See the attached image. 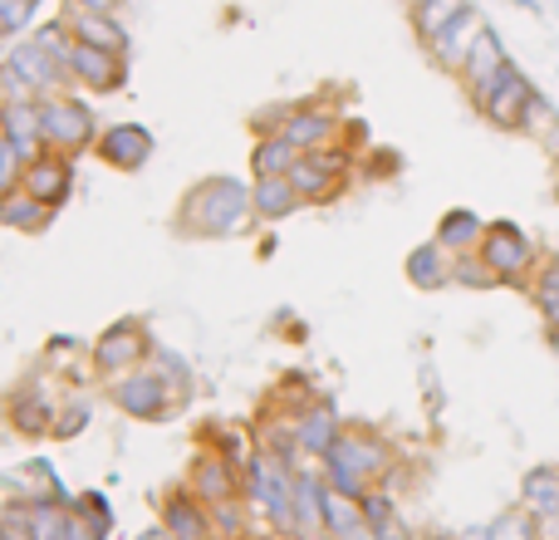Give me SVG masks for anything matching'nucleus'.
Segmentation results:
<instances>
[{"instance_id": "7c9ffc66", "label": "nucleus", "mask_w": 559, "mask_h": 540, "mask_svg": "<svg viewBox=\"0 0 559 540\" xmlns=\"http://www.w3.org/2000/svg\"><path fill=\"white\" fill-rule=\"evenodd\" d=\"M35 39L59 59V64L69 69V55H74V35H69L64 20H49V25H39V30H35Z\"/></svg>"}, {"instance_id": "6e6552de", "label": "nucleus", "mask_w": 559, "mask_h": 540, "mask_svg": "<svg viewBox=\"0 0 559 540\" xmlns=\"http://www.w3.org/2000/svg\"><path fill=\"white\" fill-rule=\"evenodd\" d=\"M511 55H506V45H501V35H496L491 25L481 30V39H476V49H472V59L462 64V89H466V98H472V108L481 114L486 108V98H491V89L501 84L506 74H511Z\"/></svg>"}, {"instance_id": "4c0bfd02", "label": "nucleus", "mask_w": 559, "mask_h": 540, "mask_svg": "<svg viewBox=\"0 0 559 540\" xmlns=\"http://www.w3.org/2000/svg\"><path fill=\"white\" fill-rule=\"evenodd\" d=\"M378 540H413V536H407V531H403V521L393 516V521H388L383 531H378Z\"/></svg>"}, {"instance_id": "f03ea898", "label": "nucleus", "mask_w": 559, "mask_h": 540, "mask_svg": "<svg viewBox=\"0 0 559 540\" xmlns=\"http://www.w3.org/2000/svg\"><path fill=\"white\" fill-rule=\"evenodd\" d=\"M39 118H45V143L49 153H64V157H79L88 153V148L98 143V114L88 98H74L64 89V94H49L39 98Z\"/></svg>"}, {"instance_id": "58836bf2", "label": "nucleus", "mask_w": 559, "mask_h": 540, "mask_svg": "<svg viewBox=\"0 0 559 540\" xmlns=\"http://www.w3.org/2000/svg\"><path fill=\"white\" fill-rule=\"evenodd\" d=\"M452 540H491V526H466V531H456Z\"/></svg>"}, {"instance_id": "ea45409f", "label": "nucleus", "mask_w": 559, "mask_h": 540, "mask_svg": "<svg viewBox=\"0 0 559 540\" xmlns=\"http://www.w3.org/2000/svg\"><path fill=\"white\" fill-rule=\"evenodd\" d=\"M338 540H378V531H373V526H354V531H348V536H338Z\"/></svg>"}, {"instance_id": "7ed1b4c3", "label": "nucleus", "mask_w": 559, "mask_h": 540, "mask_svg": "<svg viewBox=\"0 0 559 540\" xmlns=\"http://www.w3.org/2000/svg\"><path fill=\"white\" fill-rule=\"evenodd\" d=\"M354 148L329 143L314 148V153H299V163L289 167V183L305 202H338L348 192V173H354Z\"/></svg>"}, {"instance_id": "a19ab883", "label": "nucleus", "mask_w": 559, "mask_h": 540, "mask_svg": "<svg viewBox=\"0 0 559 540\" xmlns=\"http://www.w3.org/2000/svg\"><path fill=\"white\" fill-rule=\"evenodd\" d=\"M138 540H173V531H167V526H157V531H147V536H138Z\"/></svg>"}, {"instance_id": "c03bdc74", "label": "nucleus", "mask_w": 559, "mask_h": 540, "mask_svg": "<svg viewBox=\"0 0 559 540\" xmlns=\"http://www.w3.org/2000/svg\"><path fill=\"white\" fill-rule=\"evenodd\" d=\"M0 108H5V98H0Z\"/></svg>"}, {"instance_id": "393cba45", "label": "nucleus", "mask_w": 559, "mask_h": 540, "mask_svg": "<svg viewBox=\"0 0 559 540\" xmlns=\"http://www.w3.org/2000/svg\"><path fill=\"white\" fill-rule=\"evenodd\" d=\"M295 163H299V148L285 143L280 133L255 138V148H251V173H255V183H261V177H289V167H295Z\"/></svg>"}, {"instance_id": "cd10ccee", "label": "nucleus", "mask_w": 559, "mask_h": 540, "mask_svg": "<svg viewBox=\"0 0 559 540\" xmlns=\"http://www.w3.org/2000/svg\"><path fill=\"white\" fill-rule=\"evenodd\" d=\"M491 540H540V521L525 506H511L491 521Z\"/></svg>"}, {"instance_id": "2eb2a0df", "label": "nucleus", "mask_w": 559, "mask_h": 540, "mask_svg": "<svg viewBox=\"0 0 559 540\" xmlns=\"http://www.w3.org/2000/svg\"><path fill=\"white\" fill-rule=\"evenodd\" d=\"M338 133H344V114H334V108H319V104H295V114H289L285 128H280V138H285V143H295L299 153L329 148Z\"/></svg>"}, {"instance_id": "dca6fc26", "label": "nucleus", "mask_w": 559, "mask_h": 540, "mask_svg": "<svg viewBox=\"0 0 559 540\" xmlns=\"http://www.w3.org/2000/svg\"><path fill=\"white\" fill-rule=\"evenodd\" d=\"M64 25L79 45H94V49H108V55H128V30L118 15H88V10H69L64 5Z\"/></svg>"}, {"instance_id": "0eeeda50", "label": "nucleus", "mask_w": 559, "mask_h": 540, "mask_svg": "<svg viewBox=\"0 0 559 540\" xmlns=\"http://www.w3.org/2000/svg\"><path fill=\"white\" fill-rule=\"evenodd\" d=\"M5 69L20 79V84L29 89L35 98H49V94H64L69 84H74V74H69L64 64H59L55 55H49L45 45H39L35 35L29 39H20V45H10V55H5Z\"/></svg>"}, {"instance_id": "a211bd4d", "label": "nucleus", "mask_w": 559, "mask_h": 540, "mask_svg": "<svg viewBox=\"0 0 559 540\" xmlns=\"http://www.w3.org/2000/svg\"><path fill=\"white\" fill-rule=\"evenodd\" d=\"M338 433H344V427H338L329 403H309L305 413L295 418V443H299V453H309V457H329Z\"/></svg>"}, {"instance_id": "bb28decb", "label": "nucleus", "mask_w": 559, "mask_h": 540, "mask_svg": "<svg viewBox=\"0 0 559 540\" xmlns=\"http://www.w3.org/2000/svg\"><path fill=\"white\" fill-rule=\"evenodd\" d=\"M354 526H364V506H358V496H344L338 486L324 482V531L329 536H348Z\"/></svg>"}, {"instance_id": "9b49d317", "label": "nucleus", "mask_w": 559, "mask_h": 540, "mask_svg": "<svg viewBox=\"0 0 559 540\" xmlns=\"http://www.w3.org/2000/svg\"><path fill=\"white\" fill-rule=\"evenodd\" d=\"M69 74H74V84L88 89V94H118V89L128 84V55H108V49L79 45V39H74Z\"/></svg>"}, {"instance_id": "f704fd0d", "label": "nucleus", "mask_w": 559, "mask_h": 540, "mask_svg": "<svg viewBox=\"0 0 559 540\" xmlns=\"http://www.w3.org/2000/svg\"><path fill=\"white\" fill-rule=\"evenodd\" d=\"M69 10H88V15H118L123 0H64Z\"/></svg>"}, {"instance_id": "c9c22d12", "label": "nucleus", "mask_w": 559, "mask_h": 540, "mask_svg": "<svg viewBox=\"0 0 559 540\" xmlns=\"http://www.w3.org/2000/svg\"><path fill=\"white\" fill-rule=\"evenodd\" d=\"M79 427H84V408H79V413H64V418H59L55 433H59V437H74Z\"/></svg>"}, {"instance_id": "5701e85b", "label": "nucleus", "mask_w": 559, "mask_h": 540, "mask_svg": "<svg viewBox=\"0 0 559 540\" xmlns=\"http://www.w3.org/2000/svg\"><path fill=\"white\" fill-rule=\"evenodd\" d=\"M236 462H226V457H202V462L192 467V496L206 506L216 502H231V486H236Z\"/></svg>"}, {"instance_id": "f257e3e1", "label": "nucleus", "mask_w": 559, "mask_h": 540, "mask_svg": "<svg viewBox=\"0 0 559 540\" xmlns=\"http://www.w3.org/2000/svg\"><path fill=\"white\" fill-rule=\"evenodd\" d=\"M255 222L251 212V187L241 177L212 173L202 183L187 187V197L177 202L173 226L177 236H197V242H216V236H236Z\"/></svg>"}, {"instance_id": "4468645a", "label": "nucleus", "mask_w": 559, "mask_h": 540, "mask_svg": "<svg viewBox=\"0 0 559 540\" xmlns=\"http://www.w3.org/2000/svg\"><path fill=\"white\" fill-rule=\"evenodd\" d=\"M0 133H5V143L20 153V163H35V157L49 153L45 118H39V98H20V104L0 108Z\"/></svg>"}, {"instance_id": "6ab92c4d", "label": "nucleus", "mask_w": 559, "mask_h": 540, "mask_svg": "<svg viewBox=\"0 0 559 540\" xmlns=\"http://www.w3.org/2000/svg\"><path fill=\"white\" fill-rule=\"evenodd\" d=\"M299 207H305V197L295 192V183H289V177H261V183L251 187L255 222H285V216H295Z\"/></svg>"}, {"instance_id": "f8f14e48", "label": "nucleus", "mask_w": 559, "mask_h": 540, "mask_svg": "<svg viewBox=\"0 0 559 540\" xmlns=\"http://www.w3.org/2000/svg\"><path fill=\"white\" fill-rule=\"evenodd\" d=\"M20 187H25L35 202H45V207H55V212H59V207L74 197V157H64V153L35 157V163H25Z\"/></svg>"}, {"instance_id": "e433bc0d", "label": "nucleus", "mask_w": 559, "mask_h": 540, "mask_svg": "<svg viewBox=\"0 0 559 540\" xmlns=\"http://www.w3.org/2000/svg\"><path fill=\"white\" fill-rule=\"evenodd\" d=\"M535 305L545 309V325L559 329V295H535Z\"/></svg>"}, {"instance_id": "b1692460", "label": "nucleus", "mask_w": 559, "mask_h": 540, "mask_svg": "<svg viewBox=\"0 0 559 540\" xmlns=\"http://www.w3.org/2000/svg\"><path fill=\"white\" fill-rule=\"evenodd\" d=\"M472 5V0H407V20H413V35L423 39H437L447 25H452L462 10Z\"/></svg>"}, {"instance_id": "423d86ee", "label": "nucleus", "mask_w": 559, "mask_h": 540, "mask_svg": "<svg viewBox=\"0 0 559 540\" xmlns=\"http://www.w3.org/2000/svg\"><path fill=\"white\" fill-rule=\"evenodd\" d=\"M177 398H182V394H177V388L167 384L153 364L133 368V374H123L114 384V403L123 408L128 418H143V423H147V418H167L177 408Z\"/></svg>"}, {"instance_id": "a18cd8bd", "label": "nucleus", "mask_w": 559, "mask_h": 540, "mask_svg": "<svg viewBox=\"0 0 559 540\" xmlns=\"http://www.w3.org/2000/svg\"><path fill=\"white\" fill-rule=\"evenodd\" d=\"M0 39H5V30H0Z\"/></svg>"}, {"instance_id": "2f4dec72", "label": "nucleus", "mask_w": 559, "mask_h": 540, "mask_svg": "<svg viewBox=\"0 0 559 540\" xmlns=\"http://www.w3.org/2000/svg\"><path fill=\"white\" fill-rule=\"evenodd\" d=\"M20 177H25V163H20V153L0 138V197L5 192H20Z\"/></svg>"}, {"instance_id": "79ce46f5", "label": "nucleus", "mask_w": 559, "mask_h": 540, "mask_svg": "<svg viewBox=\"0 0 559 540\" xmlns=\"http://www.w3.org/2000/svg\"><path fill=\"white\" fill-rule=\"evenodd\" d=\"M413 540H442V536H413Z\"/></svg>"}, {"instance_id": "9d476101", "label": "nucleus", "mask_w": 559, "mask_h": 540, "mask_svg": "<svg viewBox=\"0 0 559 540\" xmlns=\"http://www.w3.org/2000/svg\"><path fill=\"white\" fill-rule=\"evenodd\" d=\"M94 153L104 157L114 173H143L147 157L157 153V138H153V128H143V124H114L98 133Z\"/></svg>"}, {"instance_id": "ddd939ff", "label": "nucleus", "mask_w": 559, "mask_h": 540, "mask_svg": "<svg viewBox=\"0 0 559 540\" xmlns=\"http://www.w3.org/2000/svg\"><path fill=\"white\" fill-rule=\"evenodd\" d=\"M531 98H535V84L521 74V69H511V74L491 89L481 118L491 128H501V133H525V108H531Z\"/></svg>"}, {"instance_id": "aec40b11", "label": "nucleus", "mask_w": 559, "mask_h": 540, "mask_svg": "<svg viewBox=\"0 0 559 540\" xmlns=\"http://www.w3.org/2000/svg\"><path fill=\"white\" fill-rule=\"evenodd\" d=\"M49 222H55V207L35 202L25 187H20V192H5V197H0V226H10V232L39 236V232H49Z\"/></svg>"}, {"instance_id": "c85d7f7f", "label": "nucleus", "mask_w": 559, "mask_h": 540, "mask_svg": "<svg viewBox=\"0 0 559 540\" xmlns=\"http://www.w3.org/2000/svg\"><path fill=\"white\" fill-rule=\"evenodd\" d=\"M452 285H466V290H496L501 285V275H496L491 266L481 261V256H456V270H452Z\"/></svg>"}, {"instance_id": "a878e982", "label": "nucleus", "mask_w": 559, "mask_h": 540, "mask_svg": "<svg viewBox=\"0 0 559 540\" xmlns=\"http://www.w3.org/2000/svg\"><path fill=\"white\" fill-rule=\"evenodd\" d=\"M167 531H173V540H212V521L197 506V496H173L167 502Z\"/></svg>"}, {"instance_id": "20e7f679", "label": "nucleus", "mask_w": 559, "mask_h": 540, "mask_svg": "<svg viewBox=\"0 0 559 540\" xmlns=\"http://www.w3.org/2000/svg\"><path fill=\"white\" fill-rule=\"evenodd\" d=\"M476 256H481V261L491 266L496 275H501V285H515V290L531 285L535 242L525 236L521 222H511V216H501V222H486V236H481V246H476Z\"/></svg>"}, {"instance_id": "473e14b6", "label": "nucleus", "mask_w": 559, "mask_h": 540, "mask_svg": "<svg viewBox=\"0 0 559 540\" xmlns=\"http://www.w3.org/2000/svg\"><path fill=\"white\" fill-rule=\"evenodd\" d=\"M29 15H35V5H29V0H0V30H5V35L25 30Z\"/></svg>"}, {"instance_id": "1a4fd4ad", "label": "nucleus", "mask_w": 559, "mask_h": 540, "mask_svg": "<svg viewBox=\"0 0 559 540\" xmlns=\"http://www.w3.org/2000/svg\"><path fill=\"white\" fill-rule=\"evenodd\" d=\"M481 30H486V15H481L476 5H466L462 15H456L437 39H427L423 49H427V59H432L442 74H462V64L472 59V49H476V39H481Z\"/></svg>"}, {"instance_id": "4be33fe9", "label": "nucleus", "mask_w": 559, "mask_h": 540, "mask_svg": "<svg viewBox=\"0 0 559 540\" xmlns=\"http://www.w3.org/2000/svg\"><path fill=\"white\" fill-rule=\"evenodd\" d=\"M481 236H486V222L472 207H452V212H442V222H437V242L452 256H472L476 246H481Z\"/></svg>"}, {"instance_id": "39448f33", "label": "nucleus", "mask_w": 559, "mask_h": 540, "mask_svg": "<svg viewBox=\"0 0 559 540\" xmlns=\"http://www.w3.org/2000/svg\"><path fill=\"white\" fill-rule=\"evenodd\" d=\"M147 354H153V334H147V325L133 315L118 319L114 329H104V334L94 339V364H98V374H108V378H123V374H133V368H143Z\"/></svg>"}, {"instance_id": "412c9836", "label": "nucleus", "mask_w": 559, "mask_h": 540, "mask_svg": "<svg viewBox=\"0 0 559 540\" xmlns=\"http://www.w3.org/2000/svg\"><path fill=\"white\" fill-rule=\"evenodd\" d=\"M521 506L535 516V521H550L559 516V467H531L521 477Z\"/></svg>"}, {"instance_id": "37998d69", "label": "nucleus", "mask_w": 559, "mask_h": 540, "mask_svg": "<svg viewBox=\"0 0 559 540\" xmlns=\"http://www.w3.org/2000/svg\"><path fill=\"white\" fill-rule=\"evenodd\" d=\"M555 167H559V153H555Z\"/></svg>"}, {"instance_id": "72a5a7b5", "label": "nucleus", "mask_w": 559, "mask_h": 540, "mask_svg": "<svg viewBox=\"0 0 559 540\" xmlns=\"http://www.w3.org/2000/svg\"><path fill=\"white\" fill-rule=\"evenodd\" d=\"M531 295H559V261L531 280Z\"/></svg>"}, {"instance_id": "de8ad7c7", "label": "nucleus", "mask_w": 559, "mask_h": 540, "mask_svg": "<svg viewBox=\"0 0 559 540\" xmlns=\"http://www.w3.org/2000/svg\"><path fill=\"white\" fill-rule=\"evenodd\" d=\"M555 197H559V192H555Z\"/></svg>"}, {"instance_id": "f3484780", "label": "nucleus", "mask_w": 559, "mask_h": 540, "mask_svg": "<svg viewBox=\"0 0 559 540\" xmlns=\"http://www.w3.org/2000/svg\"><path fill=\"white\" fill-rule=\"evenodd\" d=\"M403 270H407V280H413L417 290H447V285H452L456 256L432 236V242H423V246H413V251H407Z\"/></svg>"}, {"instance_id": "49530a36", "label": "nucleus", "mask_w": 559, "mask_h": 540, "mask_svg": "<svg viewBox=\"0 0 559 540\" xmlns=\"http://www.w3.org/2000/svg\"><path fill=\"white\" fill-rule=\"evenodd\" d=\"M29 5H39V0H29Z\"/></svg>"}, {"instance_id": "c756f323", "label": "nucleus", "mask_w": 559, "mask_h": 540, "mask_svg": "<svg viewBox=\"0 0 559 540\" xmlns=\"http://www.w3.org/2000/svg\"><path fill=\"white\" fill-rule=\"evenodd\" d=\"M10 423H15V433H45L49 408L35 403V398H15V403H10Z\"/></svg>"}]
</instances>
